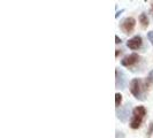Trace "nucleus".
Wrapping results in <instances>:
<instances>
[{
	"instance_id": "nucleus-1",
	"label": "nucleus",
	"mask_w": 153,
	"mask_h": 138,
	"mask_svg": "<svg viewBox=\"0 0 153 138\" xmlns=\"http://www.w3.org/2000/svg\"><path fill=\"white\" fill-rule=\"evenodd\" d=\"M145 85L143 84V82L139 79V78H135L132 79L130 83V91L131 93L139 100H144L145 99V91H146Z\"/></svg>"
},
{
	"instance_id": "nucleus-2",
	"label": "nucleus",
	"mask_w": 153,
	"mask_h": 138,
	"mask_svg": "<svg viewBox=\"0 0 153 138\" xmlns=\"http://www.w3.org/2000/svg\"><path fill=\"white\" fill-rule=\"evenodd\" d=\"M145 114H146V111L143 106H138V107H136L134 109L132 117H131V121H130V127L132 129H138L140 127Z\"/></svg>"
},
{
	"instance_id": "nucleus-3",
	"label": "nucleus",
	"mask_w": 153,
	"mask_h": 138,
	"mask_svg": "<svg viewBox=\"0 0 153 138\" xmlns=\"http://www.w3.org/2000/svg\"><path fill=\"white\" fill-rule=\"evenodd\" d=\"M135 24H136L135 19H132V17H127V19H124L122 22H121L120 28H121V30H122L124 33L129 35V33H131V32L134 31V29H135Z\"/></svg>"
},
{
	"instance_id": "nucleus-4",
	"label": "nucleus",
	"mask_w": 153,
	"mask_h": 138,
	"mask_svg": "<svg viewBox=\"0 0 153 138\" xmlns=\"http://www.w3.org/2000/svg\"><path fill=\"white\" fill-rule=\"evenodd\" d=\"M138 60H139L138 54L134 53V54H130V55L124 56L123 60L121 61V63H122V66H124V67H131V66H134L136 62H138Z\"/></svg>"
},
{
	"instance_id": "nucleus-5",
	"label": "nucleus",
	"mask_w": 153,
	"mask_h": 138,
	"mask_svg": "<svg viewBox=\"0 0 153 138\" xmlns=\"http://www.w3.org/2000/svg\"><path fill=\"white\" fill-rule=\"evenodd\" d=\"M129 111H130V104H127L124 107L120 108L117 111V117L122 121V122H126L128 116H129Z\"/></svg>"
},
{
	"instance_id": "nucleus-6",
	"label": "nucleus",
	"mask_w": 153,
	"mask_h": 138,
	"mask_svg": "<svg viewBox=\"0 0 153 138\" xmlns=\"http://www.w3.org/2000/svg\"><path fill=\"white\" fill-rule=\"evenodd\" d=\"M126 84H127V77L126 75L116 70V88H120V89H124L126 88Z\"/></svg>"
},
{
	"instance_id": "nucleus-7",
	"label": "nucleus",
	"mask_w": 153,
	"mask_h": 138,
	"mask_svg": "<svg viewBox=\"0 0 153 138\" xmlns=\"http://www.w3.org/2000/svg\"><path fill=\"white\" fill-rule=\"evenodd\" d=\"M127 46L131 48V50H138L140 46H142V38L139 36H136V37H132V38L128 42Z\"/></svg>"
},
{
	"instance_id": "nucleus-8",
	"label": "nucleus",
	"mask_w": 153,
	"mask_h": 138,
	"mask_svg": "<svg viewBox=\"0 0 153 138\" xmlns=\"http://www.w3.org/2000/svg\"><path fill=\"white\" fill-rule=\"evenodd\" d=\"M139 21H140L142 25H143L144 28H146V27L149 25V19H147V16H146L145 14H140V16H139Z\"/></svg>"
},
{
	"instance_id": "nucleus-9",
	"label": "nucleus",
	"mask_w": 153,
	"mask_h": 138,
	"mask_svg": "<svg viewBox=\"0 0 153 138\" xmlns=\"http://www.w3.org/2000/svg\"><path fill=\"white\" fill-rule=\"evenodd\" d=\"M121 101H122V96L120 93H116L115 94V105H116V107H119L121 105Z\"/></svg>"
},
{
	"instance_id": "nucleus-10",
	"label": "nucleus",
	"mask_w": 153,
	"mask_h": 138,
	"mask_svg": "<svg viewBox=\"0 0 153 138\" xmlns=\"http://www.w3.org/2000/svg\"><path fill=\"white\" fill-rule=\"evenodd\" d=\"M153 84V70L149 74V77H147V81H146V84Z\"/></svg>"
},
{
	"instance_id": "nucleus-11",
	"label": "nucleus",
	"mask_w": 153,
	"mask_h": 138,
	"mask_svg": "<svg viewBox=\"0 0 153 138\" xmlns=\"http://www.w3.org/2000/svg\"><path fill=\"white\" fill-rule=\"evenodd\" d=\"M152 132H153V122H151L150 123V128L147 130V137H150L152 135Z\"/></svg>"
},
{
	"instance_id": "nucleus-12",
	"label": "nucleus",
	"mask_w": 153,
	"mask_h": 138,
	"mask_svg": "<svg viewBox=\"0 0 153 138\" xmlns=\"http://www.w3.org/2000/svg\"><path fill=\"white\" fill-rule=\"evenodd\" d=\"M147 38H149V40L151 42V44L153 45V31H151V32L147 33Z\"/></svg>"
},
{
	"instance_id": "nucleus-13",
	"label": "nucleus",
	"mask_w": 153,
	"mask_h": 138,
	"mask_svg": "<svg viewBox=\"0 0 153 138\" xmlns=\"http://www.w3.org/2000/svg\"><path fill=\"white\" fill-rule=\"evenodd\" d=\"M115 40H116V42H115V43H116V44H120V43H121V39L119 38V37H117V36H116V37H115Z\"/></svg>"
},
{
	"instance_id": "nucleus-14",
	"label": "nucleus",
	"mask_w": 153,
	"mask_h": 138,
	"mask_svg": "<svg viewBox=\"0 0 153 138\" xmlns=\"http://www.w3.org/2000/svg\"><path fill=\"white\" fill-rule=\"evenodd\" d=\"M152 13H153V4H152Z\"/></svg>"
}]
</instances>
